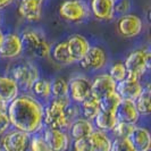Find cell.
<instances>
[{
	"mask_svg": "<svg viewBox=\"0 0 151 151\" xmlns=\"http://www.w3.org/2000/svg\"><path fill=\"white\" fill-rule=\"evenodd\" d=\"M106 63V51L101 47H99V45L90 47L88 52L85 53V56L80 61L82 68L86 69V70H93V72L102 69V68L105 67Z\"/></svg>",
	"mask_w": 151,
	"mask_h": 151,
	"instance_id": "10",
	"label": "cell"
},
{
	"mask_svg": "<svg viewBox=\"0 0 151 151\" xmlns=\"http://www.w3.org/2000/svg\"><path fill=\"white\" fill-rule=\"evenodd\" d=\"M69 129H70V136L74 140H78V139L88 137L94 131V126L89 119L76 118L70 123Z\"/></svg>",
	"mask_w": 151,
	"mask_h": 151,
	"instance_id": "21",
	"label": "cell"
},
{
	"mask_svg": "<svg viewBox=\"0 0 151 151\" xmlns=\"http://www.w3.org/2000/svg\"><path fill=\"white\" fill-rule=\"evenodd\" d=\"M23 51L34 57L47 58L50 56L51 47L45 37L38 31H26L21 35Z\"/></svg>",
	"mask_w": 151,
	"mask_h": 151,
	"instance_id": "3",
	"label": "cell"
},
{
	"mask_svg": "<svg viewBox=\"0 0 151 151\" xmlns=\"http://www.w3.org/2000/svg\"><path fill=\"white\" fill-rule=\"evenodd\" d=\"M19 89L12 77L0 76V101L9 104L18 97Z\"/></svg>",
	"mask_w": 151,
	"mask_h": 151,
	"instance_id": "20",
	"label": "cell"
},
{
	"mask_svg": "<svg viewBox=\"0 0 151 151\" xmlns=\"http://www.w3.org/2000/svg\"><path fill=\"white\" fill-rule=\"evenodd\" d=\"M29 151H52L45 142L42 136H34L31 139Z\"/></svg>",
	"mask_w": 151,
	"mask_h": 151,
	"instance_id": "34",
	"label": "cell"
},
{
	"mask_svg": "<svg viewBox=\"0 0 151 151\" xmlns=\"http://www.w3.org/2000/svg\"><path fill=\"white\" fill-rule=\"evenodd\" d=\"M73 148H74V151H92L91 150L90 143L88 141V137L75 140Z\"/></svg>",
	"mask_w": 151,
	"mask_h": 151,
	"instance_id": "36",
	"label": "cell"
},
{
	"mask_svg": "<svg viewBox=\"0 0 151 151\" xmlns=\"http://www.w3.org/2000/svg\"><path fill=\"white\" fill-rule=\"evenodd\" d=\"M82 105V114H83L84 118L89 119V121H94L96 116L100 111V104H99V99L94 98L93 96H90L88 99H85Z\"/></svg>",
	"mask_w": 151,
	"mask_h": 151,
	"instance_id": "26",
	"label": "cell"
},
{
	"mask_svg": "<svg viewBox=\"0 0 151 151\" xmlns=\"http://www.w3.org/2000/svg\"><path fill=\"white\" fill-rule=\"evenodd\" d=\"M121 101V97L115 91V92H113V93H110V94H108V96H106V97H104V98H101L99 100L100 110L116 114V109H117V107H118Z\"/></svg>",
	"mask_w": 151,
	"mask_h": 151,
	"instance_id": "28",
	"label": "cell"
},
{
	"mask_svg": "<svg viewBox=\"0 0 151 151\" xmlns=\"http://www.w3.org/2000/svg\"><path fill=\"white\" fill-rule=\"evenodd\" d=\"M14 0H0V9H4V8L8 7Z\"/></svg>",
	"mask_w": 151,
	"mask_h": 151,
	"instance_id": "37",
	"label": "cell"
},
{
	"mask_svg": "<svg viewBox=\"0 0 151 151\" xmlns=\"http://www.w3.org/2000/svg\"><path fill=\"white\" fill-rule=\"evenodd\" d=\"M89 8L82 0H65L59 7V15L68 22H81L89 17Z\"/></svg>",
	"mask_w": 151,
	"mask_h": 151,
	"instance_id": "6",
	"label": "cell"
},
{
	"mask_svg": "<svg viewBox=\"0 0 151 151\" xmlns=\"http://www.w3.org/2000/svg\"><path fill=\"white\" fill-rule=\"evenodd\" d=\"M43 140L52 151H66L69 145V137L63 129H48L45 131Z\"/></svg>",
	"mask_w": 151,
	"mask_h": 151,
	"instance_id": "14",
	"label": "cell"
},
{
	"mask_svg": "<svg viewBox=\"0 0 151 151\" xmlns=\"http://www.w3.org/2000/svg\"><path fill=\"white\" fill-rule=\"evenodd\" d=\"M32 91L40 99L49 100L51 97V82L45 78H39L32 86Z\"/></svg>",
	"mask_w": 151,
	"mask_h": 151,
	"instance_id": "27",
	"label": "cell"
},
{
	"mask_svg": "<svg viewBox=\"0 0 151 151\" xmlns=\"http://www.w3.org/2000/svg\"><path fill=\"white\" fill-rule=\"evenodd\" d=\"M52 58L53 60L60 65H72V64H75L74 60L72 59V57L69 56V52H68L67 49V43L66 41H63V42H59L53 47L52 49Z\"/></svg>",
	"mask_w": 151,
	"mask_h": 151,
	"instance_id": "25",
	"label": "cell"
},
{
	"mask_svg": "<svg viewBox=\"0 0 151 151\" xmlns=\"http://www.w3.org/2000/svg\"><path fill=\"white\" fill-rule=\"evenodd\" d=\"M116 91V82L108 74L96 76L91 82V96L100 99Z\"/></svg>",
	"mask_w": 151,
	"mask_h": 151,
	"instance_id": "11",
	"label": "cell"
},
{
	"mask_svg": "<svg viewBox=\"0 0 151 151\" xmlns=\"http://www.w3.org/2000/svg\"><path fill=\"white\" fill-rule=\"evenodd\" d=\"M51 96L53 98L68 97V82L64 77H57L51 82Z\"/></svg>",
	"mask_w": 151,
	"mask_h": 151,
	"instance_id": "29",
	"label": "cell"
},
{
	"mask_svg": "<svg viewBox=\"0 0 151 151\" xmlns=\"http://www.w3.org/2000/svg\"><path fill=\"white\" fill-rule=\"evenodd\" d=\"M108 75L110 76L116 83L125 80L126 75H127V72H126V68L124 66V63H116V64H114L113 66L110 67V69H109V74Z\"/></svg>",
	"mask_w": 151,
	"mask_h": 151,
	"instance_id": "30",
	"label": "cell"
},
{
	"mask_svg": "<svg viewBox=\"0 0 151 151\" xmlns=\"http://www.w3.org/2000/svg\"><path fill=\"white\" fill-rule=\"evenodd\" d=\"M88 141L90 143L92 151H109L111 145V140L106 134V132L94 129L88 136Z\"/></svg>",
	"mask_w": 151,
	"mask_h": 151,
	"instance_id": "22",
	"label": "cell"
},
{
	"mask_svg": "<svg viewBox=\"0 0 151 151\" xmlns=\"http://www.w3.org/2000/svg\"><path fill=\"white\" fill-rule=\"evenodd\" d=\"M109 151H135L127 137H116L111 141Z\"/></svg>",
	"mask_w": 151,
	"mask_h": 151,
	"instance_id": "31",
	"label": "cell"
},
{
	"mask_svg": "<svg viewBox=\"0 0 151 151\" xmlns=\"http://www.w3.org/2000/svg\"><path fill=\"white\" fill-rule=\"evenodd\" d=\"M23 52V45L21 35L16 33H8L4 37L2 43L0 45V57L1 58H16Z\"/></svg>",
	"mask_w": 151,
	"mask_h": 151,
	"instance_id": "12",
	"label": "cell"
},
{
	"mask_svg": "<svg viewBox=\"0 0 151 151\" xmlns=\"http://www.w3.org/2000/svg\"><path fill=\"white\" fill-rule=\"evenodd\" d=\"M91 96V81L83 75L73 77L68 82V97L75 104H82Z\"/></svg>",
	"mask_w": 151,
	"mask_h": 151,
	"instance_id": "8",
	"label": "cell"
},
{
	"mask_svg": "<svg viewBox=\"0 0 151 151\" xmlns=\"http://www.w3.org/2000/svg\"><path fill=\"white\" fill-rule=\"evenodd\" d=\"M134 126L135 125L118 122L116 124V126L113 129V132L114 134L116 135V137H129V135L132 132V129H134Z\"/></svg>",
	"mask_w": 151,
	"mask_h": 151,
	"instance_id": "33",
	"label": "cell"
},
{
	"mask_svg": "<svg viewBox=\"0 0 151 151\" xmlns=\"http://www.w3.org/2000/svg\"><path fill=\"white\" fill-rule=\"evenodd\" d=\"M70 105L69 97L66 98H53L49 105L43 108V124L48 129H64L69 127L70 123L74 121L70 115L68 107Z\"/></svg>",
	"mask_w": 151,
	"mask_h": 151,
	"instance_id": "2",
	"label": "cell"
},
{
	"mask_svg": "<svg viewBox=\"0 0 151 151\" xmlns=\"http://www.w3.org/2000/svg\"><path fill=\"white\" fill-rule=\"evenodd\" d=\"M0 151H2V150H1V149H0Z\"/></svg>",
	"mask_w": 151,
	"mask_h": 151,
	"instance_id": "39",
	"label": "cell"
},
{
	"mask_svg": "<svg viewBox=\"0 0 151 151\" xmlns=\"http://www.w3.org/2000/svg\"><path fill=\"white\" fill-rule=\"evenodd\" d=\"M12 78L15 81L18 89L23 91L32 90L33 84L38 81L39 70L31 63H22L16 65L12 70Z\"/></svg>",
	"mask_w": 151,
	"mask_h": 151,
	"instance_id": "5",
	"label": "cell"
},
{
	"mask_svg": "<svg viewBox=\"0 0 151 151\" xmlns=\"http://www.w3.org/2000/svg\"><path fill=\"white\" fill-rule=\"evenodd\" d=\"M10 125L27 134H34L43 125V106L31 96H18L8 104Z\"/></svg>",
	"mask_w": 151,
	"mask_h": 151,
	"instance_id": "1",
	"label": "cell"
},
{
	"mask_svg": "<svg viewBox=\"0 0 151 151\" xmlns=\"http://www.w3.org/2000/svg\"><path fill=\"white\" fill-rule=\"evenodd\" d=\"M4 37H5V34L2 33V31L0 30V45L2 43V40H4Z\"/></svg>",
	"mask_w": 151,
	"mask_h": 151,
	"instance_id": "38",
	"label": "cell"
},
{
	"mask_svg": "<svg viewBox=\"0 0 151 151\" xmlns=\"http://www.w3.org/2000/svg\"><path fill=\"white\" fill-rule=\"evenodd\" d=\"M150 98H151V86L150 84L148 83L142 88V91H141L140 96L134 101L136 109H137V111H139L140 115L148 116L150 114L151 111Z\"/></svg>",
	"mask_w": 151,
	"mask_h": 151,
	"instance_id": "24",
	"label": "cell"
},
{
	"mask_svg": "<svg viewBox=\"0 0 151 151\" xmlns=\"http://www.w3.org/2000/svg\"><path fill=\"white\" fill-rule=\"evenodd\" d=\"M94 123L99 131L108 132V131H113L116 124L118 123V119L115 113H108V111L100 110L94 118Z\"/></svg>",
	"mask_w": 151,
	"mask_h": 151,
	"instance_id": "23",
	"label": "cell"
},
{
	"mask_svg": "<svg viewBox=\"0 0 151 151\" xmlns=\"http://www.w3.org/2000/svg\"><path fill=\"white\" fill-rule=\"evenodd\" d=\"M140 116L141 115L137 111L134 101L122 99V101L119 102V105L116 109V117H117L118 122L135 125L136 122L140 118Z\"/></svg>",
	"mask_w": 151,
	"mask_h": 151,
	"instance_id": "17",
	"label": "cell"
},
{
	"mask_svg": "<svg viewBox=\"0 0 151 151\" xmlns=\"http://www.w3.org/2000/svg\"><path fill=\"white\" fill-rule=\"evenodd\" d=\"M142 88H143V85L140 83L139 80L125 78L121 82L116 83V93L123 100L135 101L136 98L140 96Z\"/></svg>",
	"mask_w": 151,
	"mask_h": 151,
	"instance_id": "15",
	"label": "cell"
},
{
	"mask_svg": "<svg viewBox=\"0 0 151 151\" xmlns=\"http://www.w3.org/2000/svg\"><path fill=\"white\" fill-rule=\"evenodd\" d=\"M131 9V1L129 0H118L115 2V14L119 15H126Z\"/></svg>",
	"mask_w": 151,
	"mask_h": 151,
	"instance_id": "35",
	"label": "cell"
},
{
	"mask_svg": "<svg viewBox=\"0 0 151 151\" xmlns=\"http://www.w3.org/2000/svg\"><path fill=\"white\" fill-rule=\"evenodd\" d=\"M143 29L142 19L133 14H126L121 16L117 22V31L124 38H134L137 37Z\"/></svg>",
	"mask_w": 151,
	"mask_h": 151,
	"instance_id": "9",
	"label": "cell"
},
{
	"mask_svg": "<svg viewBox=\"0 0 151 151\" xmlns=\"http://www.w3.org/2000/svg\"><path fill=\"white\" fill-rule=\"evenodd\" d=\"M90 8L100 21H110L115 16V0H91Z\"/></svg>",
	"mask_w": 151,
	"mask_h": 151,
	"instance_id": "18",
	"label": "cell"
},
{
	"mask_svg": "<svg viewBox=\"0 0 151 151\" xmlns=\"http://www.w3.org/2000/svg\"><path fill=\"white\" fill-rule=\"evenodd\" d=\"M66 43L69 56L74 63H80L91 47L89 40L81 34H74L69 37L68 40H66Z\"/></svg>",
	"mask_w": 151,
	"mask_h": 151,
	"instance_id": "13",
	"label": "cell"
},
{
	"mask_svg": "<svg viewBox=\"0 0 151 151\" xmlns=\"http://www.w3.org/2000/svg\"><path fill=\"white\" fill-rule=\"evenodd\" d=\"M30 141V134L14 129L2 136L0 149L2 151H29Z\"/></svg>",
	"mask_w": 151,
	"mask_h": 151,
	"instance_id": "7",
	"label": "cell"
},
{
	"mask_svg": "<svg viewBox=\"0 0 151 151\" xmlns=\"http://www.w3.org/2000/svg\"><path fill=\"white\" fill-rule=\"evenodd\" d=\"M124 66L126 68V78L140 80V77L150 68V52L144 49L134 50L126 57Z\"/></svg>",
	"mask_w": 151,
	"mask_h": 151,
	"instance_id": "4",
	"label": "cell"
},
{
	"mask_svg": "<svg viewBox=\"0 0 151 151\" xmlns=\"http://www.w3.org/2000/svg\"><path fill=\"white\" fill-rule=\"evenodd\" d=\"M127 139L135 151H150L151 136L145 127L134 126Z\"/></svg>",
	"mask_w": 151,
	"mask_h": 151,
	"instance_id": "19",
	"label": "cell"
},
{
	"mask_svg": "<svg viewBox=\"0 0 151 151\" xmlns=\"http://www.w3.org/2000/svg\"><path fill=\"white\" fill-rule=\"evenodd\" d=\"M43 0H21L18 13L22 18L29 22H38L42 15Z\"/></svg>",
	"mask_w": 151,
	"mask_h": 151,
	"instance_id": "16",
	"label": "cell"
},
{
	"mask_svg": "<svg viewBox=\"0 0 151 151\" xmlns=\"http://www.w3.org/2000/svg\"><path fill=\"white\" fill-rule=\"evenodd\" d=\"M8 104L0 101V134H4L10 126V122L7 114Z\"/></svg>",
	"mask_w": 151,
	"mask_h": 151,
	"instance_id": "32",
	"label": "cell"
}]
</instances>
